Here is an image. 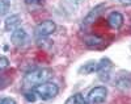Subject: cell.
Segmentation results:
<instances>
[{"instance_id":"cell-8","label":"cell","mask_w":131,"mask_h":104,"mask_svg":"<svg viewBox=\"0 0 131 104\" xmlns=\"http://www.w3.org/2000/svg\"><path fill=\"white\" fill-rule=\"evenodd\" d=\"M105 8V4H100V5H97V7H94L91 12L86 15V17L84 19V27H86V25H89V24H92V22L98 17V15L101 13V9H104Z\"/></svg>"},{"instance_id":"cell-10","label":"cell","mask_w":131,"mask_h":104,"mask_svg":"<svg viewBox=\"0 0 131 104\" xmlns=\"http://www.w3.org/2000/svg\"><path fill=\"white\" fill-rule=\"evenodd\" d=\"M80 71H84V74H92L94 71L97 73V62H89V63L84 65L80 68Z\"/></svg>"},{"instance_id":"cell-17","label":"cell","mask_w":131,"mask_h":104,"mask_svg":"<svg viewBox=\"0 0 131 104\" xmlns=\"http://www.w3.org/2000/svg\"><path fill=\"white\" fill-rule=\"evenodd\" d=\"M25 98H26L28 101H34V100H36V96H34V94H33V92H31V94H26Z\"/></svg>"},{"instance_id":"cell-15","label":"cell","mask_w":131,"mask_h":104,"mask_svg":"<svg viewBox=\"0 0 131 104\" xmlns=\"http://www.w3.org/2000/svg\"><path fill=\"white\" fill-rule=\"evenodd\" d=\"M0 104H16V100L12 98H3L0 99Z\"/></svg>"},{"instance_id":"cell-18","label":"cell","mask_w":131,"mask_h":104,"mask_svg":"<svg viewBox=\"0 0 131 104\" xmlns=\"http://www.w3.org/2000/svg\"><path fill=\"white\" fill-rule=\"evenodd\" d=\"M121 3H126V4H130L131 3V0H119Z\"/></svg>"},{"instance_id":"cell-16","label":"cell","mask_w":131,"mask_h":104,"mask_svg":"<svg viewBox=\"0 0 131 104\" xmlns=\"http://www.w3.org/2000/svg\"><path fill=\"white\" fill-rule=\"evenodd\" d=\"M43 0H25V3L28 5H36V4H41Z\"/></svg>"},{"instance_id":"cell-9","label":"cell","mask_w":131,"mask_h":104,"mask_svg":"<svg viewBox=\"0 0 131 104\" xmlns=\"http://www.w3.org/2000/svg\"><path fill=\"white\" fill-rule=\"evenodd\" d=\"M64 104H88V101H86V99H84L81 94H75L66 100Z\"/></svg>"},{"instance_id":"cell-13","label":"cell","mask_w":131,"mask_h":104,"mask_svg":"<svg viewBox=\"0 0 131 104\" xmlns=\"http://www.w3.org/2000/svg\"><path fill=\"white\" fill-rule=\"evenodd\" d=\"M9 65V61L7 57H0V71H3L5 67H8Z\"/></svg>"},{"instance_id":"cell-11","label":"cell","mask_w":131,"mask_h":104,"mask_svg":"<svg viewBox=\"0 0 131 104\" xmlns=\"http://www.w3.org/2000/svg\"><path fill=\"white\" fill-rule=\"evenodd\" d=\"M10 8L9 0H0V16H5Z\"/></svg>"},{"instance_id":"cell-1","label":"cell","mask_w":131,"mask_h":104,"mask_svg":"<svg viewBox=\"0 0 131 104\" xmlns=\"http://www.w3.org/2000/svg\"><path fill=\"white\" fill-rule=\"evenodd\" d=\"M54 73L50 70V68H36V70H31L28 74H25L24 76V86L28 88H33L37 87L42 83L47 82L52 78Z\"/></svg>"},{"instance_id":"cell-4","label":"cell","mask_w":131,"mask_h":104,"mask_svg":"<svg viewBox=\"0 0 131 104\" xmlns=\"http://www.w3.org/2000/svg\"><path fill=\"white\" fill-rule=\"evenodd\" d=\"M57 29L55 22L51 21V20H46V21H42L34 29V34L36 37L38 38H43V37H49L50 34H52Z\"/></svg>"},{"instance_id":"cell-6","label":"cell","mask_w":131,"mask_h":104,"mask_svg":"<svg viewBox=\"0 0 131 104\" xmlns=\"http://www.w3.org/2000/svg\"><path fill=\"white\" fill-rule=\"evenodd\" d=\"M20 24H21V17H20V15H12V16L7 17L5 21H4L5 30H8V32L16 30L17 28H20Z\"/></svg>"},{"instance_id":"cell-12","label":"cell","mask_w":131,"mask_h":104,"mask_svg":"<svg viewBox=\"0 0 131 104\" xmlns=\"http://www.w3.org/2000/svg\"><path fill=\"white\" fill-rule=\"evenodd\" d=\"M85 44L88 45V46H97V45H100L102 44V40L100 37H91V38H86L85 40Z\"/></svg>"},{"instance_id":"cell-14","label":"cell","mask_w":131,"mask_h":104,"mask_svg":"<svg viewBox=\"0 0 131 104\" xmlns=\"http://www.w3.org/2000/svg\"><path fill=\"white\" fill-rule=\"evenodd\" d=\"M8 82H9V80H8L4 75H0V90L5 88V87L8 86Z\"/></svg>"},{"instance_id":"cell-2","label":"cell","mask_w":131,"mask_h":104,"mask_svg":"<svg viewBox=\"0 0 131 104\" xmlns=\"http://www.w3.org/2000/svg\"><path fill=\"white\" fill-rule=\"evenodd\" d=\"M36 88V94L42 99V100H50L52 98H55L58 94H59V87L58 84H55L54 82H50V80H47V82L42 83Z\"/></svg>"},{"instance_id":"cell-5","label":"cell","mask_w":131,"mask_h":104,"mask_svg":"<svg viewBox=\"0 0 131 104\" xmlns=\"http://www.w3.org/2000/svg\"><path fill=\"white\" fill-rule=\"evenodd\" d=\"M10 40H12L15 45H23L28 41V33L23 28H17L10 34Z\"/></svg>"},{"instance_id":"cell-7","label":"cell","mask_w":131,"mask_h":104,"mask_svg":"<svg viewBox=\"0 0 131 104\" xmlns=\"http://www.w3.org/2000/svg\"><path fill=\"white\" fill-rule=\"evenodd\" d=\"M107 24L113 29H119L123 25V16L119 12H112L107 16Z\"/></svg>"},{"instance_id":"cell-3","label":"cell","mask_w":131,"mask_h":104,"mask_svg":"<svg viewBox=\"0 0 131 104\" xmlns=\"http://www.w3.org/2000/svg\"><path fill=\"white\" fill-rule=\"evenodd\" d=\"M107 98V88L105 86H97L89 91L86 101L88 104H102Z\"/></svg>"}]
</instances>
